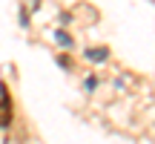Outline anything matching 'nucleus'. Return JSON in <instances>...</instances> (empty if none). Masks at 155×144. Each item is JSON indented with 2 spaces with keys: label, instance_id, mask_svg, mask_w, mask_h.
I'll return each mask as SVG.
<instances>
[{
  "label": "nucleus",
  "instance_id": "f257e3e1",
  "mask_svg": "<svg viewBox=\"0 0 155 144\" xmlns=\"http://www.w3.org/2000/svg\"><path fill=\"white\" fill-rule=\"evenodd\" d=\"M12 124V110H9V95L6 89H0V127H9Z\"/></svg>",
  "mask_w": 155,
  "mask_h": 144
}]
</instances>
